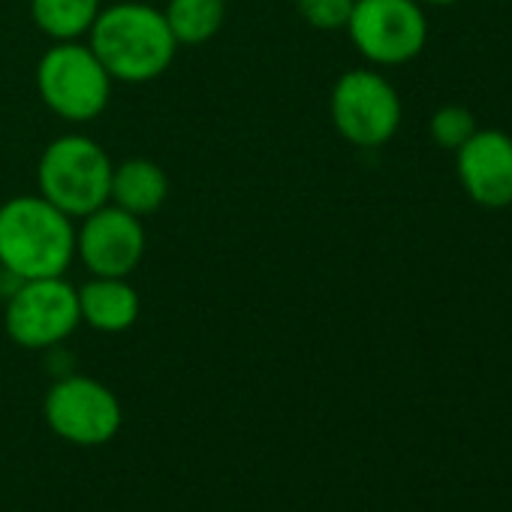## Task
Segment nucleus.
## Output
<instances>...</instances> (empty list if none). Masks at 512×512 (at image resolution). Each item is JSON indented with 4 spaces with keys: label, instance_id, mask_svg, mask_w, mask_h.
Segmentation results:
<instances>
[{
    "label": "nucleus",
    "instance_id": "7",
    "mask_svg": "<svg viewBox=\"0 0 512 512\" xmlns=\"http://www.w3.org/2000/svg\"><path fill=\"white\" fill-rule=\"evenodd\" d=\"M43 413L49 428L61 440L76 446H103L124 425V410L118 395L100 380L85 374L61 377L49 389Z\"/></svg>",
    "mask_w": 512,
    "mask_h": 512
},
{
    "label": "nucleus",
    "instance_id": "15",
    "mask_svg": "<svg viewBox=\"0 0 512 512\" xmlns=\"http://www.w3.org/2000/svg\"><path fill=\"white\" fill-rule=\"evenodd\" d=\"M428 130H431V139H434L440 148L458 151V148L479 130V124H476V115H473L467 106L449 103V106H440V109L431 115Z\"/></svg>",
    "mask_w": 512,
    "mask_h": 512
},
{
    "label": "nucleus",
    "instance_id": "13",
    "mask_svg": "<svg viewBox=\"0 0 512 512\" xmlns=\"http://www.w3.org/2000/svg\"><path fill=\"white\" fill-rule=\"evenodd\" d=\"M31 13L43 34L70 43L91 31L100 16V0H31Z\"/></svg>",
    "mask_w": 512,
    "mask_h": 512
},
{
    "label": "nucleus",
    "instance_id": "17",
    "mask_svg": "<svg viewBox=\"0 0 512 512\" xmlns=\"http://www.w3.org/2000/svg\"><path fill=\"white\" fill-rule=\"evenodd\" d=\"M422 7H452V4H461V0H419Z\"/></svg>",
    "mask_w": 512,
    "mask_h": 512
},
{
    "label": "nucleus",
    "instance_id": "14",
    "mask_svg": "<svg viewBox=\"0 0 512 512\" xmlns=\"http://www.w3.org/2000/svg\"><path fill=\"white\" fill-rule=\"evenodd\" d=\"M223 0H169L163 13L175 43H205L223 25Z\"/></svg>",
    "mask_w": 512,
    "mask_h": 512
},
{
    "label": "nucleus",
    "instance_id": "16",
    "mask_svg": "<svg viewBox=\"0 0 512 512\" xmlns=\"http://www.w3.org/2000/svg\"><path fill=\"white\" fill-rule=\"evenodd\" d=\"M353 4L356 0H296V10L311 28L338 31V28H347Z\"/></svg>",
    "mask_w": 512,
    "mask_h": 512
},
{
    "label": "nucleus",
    "instance_id": "12",
    "mask_svg": "<svg viewBox=\"0 0 512 512\" xmlns=\"http://www.w3.org/2000/svg\"><path fill=\"white\" fill-rule=\"evenodd\" d=\"M169 193V181H166V172L151 163V160H127L121 163L118 169H112V190H109V199H115L118 208L142 217V214H151L163 205Z\"/></svg>",
    "mask_w": 512,
    "mask_h": 512
},
{
    "label": "nucleus",
    "instance_id": "8",
    "mask_svg": "<svg viewBox=\"0 0 512 512\" xmlns=\"http://www.w3.org/2000/svg\"><path fill=\"white\" fill-rule=\"evenodd\" d=\"M82 323L79 293L64 278H34L7 302V335L28 350H46L61 344Z\"/></svg>",
    "mask_w": 512,
    "mask_h": 512
},
{
    "label": "nucleus",
    "instance_id": "11",
    "mask_svg": "<svg viewBox=\"0 0 512 512\" xmlns=\"http://www.w3.org/2000/svg\"><path fill=\"white\" fill-rule=\"evenodd\" d=\"M79 314L97 332H124L139 317V296L124 278H97L79 290Z\"/></svg>",
    "mask_w": 512,
    "mask_h": 512
},
{
    "label": "nucleus",
    "instance_id": "3",
    "mask_svg": "<svg viewBox=\"0 0 512 512\" xmlns=\"http://www.w3.org/2000/svg\"><path fill=\"white\" fill-rule=\"evenodd\" d=\"M40 193L67 217H88L109 202L112 163L88 136H61L40 157Z\"/></svg>",
    "mask_w": 512,
    "mask_h": 512
},
{
    "label": "nucleus",
    "instance_id": "1",
    "mask_svg": "<svg viewBox=\"0 0 512 512\" xmlns=\"http://www.w3.org/2000/svg\"><path fill=\"white\" fill-rule=\"evenodd\" d=\"M76 256L73 220L43 196H16L0 205V266L34 278H61Z\"/></svg>",
    "mask_w": 512,
    "mask_h": 512
},
{
    "label": "nucleus",
    "instance_id": "10",
    "mask_svg": "<svg viewBox=\"0 0 512 512\" xmlns=\"http://www.w3.org/2000/svg\"><path fill=\"white\" fill-rule=\"evenodd\" d=\"M455 172L464 196L488 211L512 205V136L503 130H476L455 151Z\"/></svg>",
    "mask_w": 512,
    "mask_h": 512
},
{
    "label": "nucleus",
    "instance_id": "4",
    "mask_svg": "<svg viewBox=\"0 0 512 512\" xmlns=\"http://www.w3.org/2000/svg\"><path fill=\"white\" fill-rule=\"evenodd\" d=\"M347 31L365 61L401 67L425 52L428 16L419 0H356Z\"/></svg>",
    "mask_w": 512,
    "mask_h": 512
},
{
    "label": "nucleus",
    "instance_id": "9",
    "mask_svg": "<svg viewBox=\"0 0 512 512\" xmlns=\"http://www.w3.org/2000/svg\"><path fill=\"white\" fill-rule=\"evenodd\" d=\"M76 247L82 263L97 278H127L145 253V229L142 220L118 205L97 208L85 217Z\"/></svg>",
    "mask_w": 512,
    "mask_h": 512
},
{
    "label": "nucleus",
    "instance_id": "2",
    "mask_svg": "<svg viewBox=\"0 0 512 512\" xmlns=\"http://www.w3.org/2000/svg\"><path fill=\"white\" fill-rule=\"evenodd\" d=\"M175 37L160 10L148 4H115L91 25V52L112 79L151 82L175 58Z\"/></svg>",
    "mask_w": 512,
    "mask_h": 512
},
{
    "label": "nucleus",
    "instance_id": "5",
    "mask_svg": "<svg viewBox=\"0 0 512 512\" xmlns=\"http://www.w3.org/2000/svg\"><path fill=\"white\" fill-rule=\"evenodd\" d=\"M332 124L356 148H380L401 127V97L377 70H350L332 91Z\"/></svg>",
    "mask_w": 512,
    "mask_h": 512
},
{
    "label": "nucleus",
    "instance_id": "6",
    "mask_svg": "<svg viewBox=\"0 0 512 512\" xmlns=\"http://www.w3.org/2000/svg\"><path fill=\"white\" fill-rule=\"evenodd\" d=\"M37 88L46 106L67 121H91L109 103L112 76L97 55L76 43H61L43 55Z\"/></svg>",
    "mask_w": 512,
    "mask_h": 512
}]
</instances>
